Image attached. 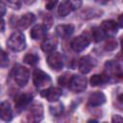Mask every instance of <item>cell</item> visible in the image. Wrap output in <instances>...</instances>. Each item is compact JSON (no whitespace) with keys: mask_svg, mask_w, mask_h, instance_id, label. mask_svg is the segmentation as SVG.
Listing matches in <instances>:
<instances>
[{"mask_svg":"<svg viewBox=\"0 0 123 123\" xmlns=\"http://www.w3.org/2000/svg\"><path fill=\"white\" fill-rule=\"evenodd\" d=\"M111 121H112V122H123V117L116 114V115H113V116H112Z\"/></svg>","mask_w":123,"mask_h":123,"instance_id":"cell-30","label":"cell"},{"mask_svg":"<svg viewBox=\"0 0 123 123\" xmlns=\"http://www.w3.org/2000/svg\"><path fill=\"white\" fill-rule=\"evenodd\" d=\"M2 2L12 10H19L21 7L20 0H2Z\"/></svg>","mask_w":123,"mask_h":123,"instance_id":"cell-23","label":"cell"},{"mask_svg":"<svg viewBox=\"0 0 123 123\" xmlns=\"http://www.w3.org/2000/svg\"><path fill=\"white\" fill-rule=\"evenodd\" d=\"M36 20V16L32 12H27L23 14L17 21H16V28L19 30H24L28 28L34 21Z\"/></svg>","mask_w":123,"mask_h":123,"instance_id":"cell-12","label":"cell"},{"mask_svg":"<svg viewBox=\"0 0 123 123\" xmlns=\"http://www.w3.org/2000/svg\"><path fill=\"white\" fill-rule=\"evenodd\" d=\"M121 46H122V49H123V37H121Z\"/></svg>","mask_w":123,"mask_h":123,"instance_id":"cell-36","label":"cell"},{"mask_svg":"<svg viewBox=\"0 0 123 123\" xmlns=\"http://www.w3.org/2000/svg\"><path fill=\"white\" fill-rule=\"evenodd\" d=\"M32 99H33V95L30 94V93L20 94L14 100V108H15V110L18 112H20L21 111H23L25 108H27L29 106V104L31 103Z\"/></svg>","mask_w":123,"mask_h":123,"instance_id":"cell-10","label":"cell"},{"mask_svg":"<svg viewBox=\"0 0 123 123\" xmlns=\"http://www.w3.org/2000/svg\"><path fill=\"white\" fill-rule=\"evenodd\" d=\"M4 26H5V21H4V19L2 20V32L4 31Z\"/></svg>","mask_w":123,"mask_h":123,"instance_id":"cell-35","label":"cell"},{"mask_svg":"<svg viewBox=\"0 0 123 123\" xmlns=\"http://www.w3.org/2000/svg\"><path fill=\"white\" fill-rule=\"evenodd\" d=\"M1 10H2V16H4V14H5V4L2 2L1 3Z\"/></svg>","mask_w":123,"mask_h":123,"instance_id":"cell-32","label":"cell"},{"mask_svg":"<svg viewBox=\"0 0 123 123\" xmlns=\"http://www.w3.org/2000/svg\"><path fill=\"white\" fill-rule=\"evenodd\" d=\"M96 2H98V3H101V4H105V3H107L109 0H95Z\"/></svg>","mask_w":123,"mask_h":123,"instance_id":"cell-34","label":"cell"},{"mask_svg":"<svg viewBox=\"0 0 123 123\" xmlns=\"http://www.w3.org/2000/svg\"><path fill=\"white\" fill-rule=\"evenodd\" d=\"M109 78L108 75H103V74H95L90 78V85L92 86H102L108 82Z\"/></svg>","mask_w":123,"mask_h":123,"instance_id":"cell-19","label":"cell"},{"mask_svg":"<svg viewBox=\"0 0 123 123\" xmlns=\"http://www.w3.org/2000/svg\"><path fill=\"white\" fill-rule=\"evenodd\" d=\"M59 0H46L45 2V8L46 10H52L58 3Z\"/></svg>","mask_w":123,"mask_h":123,"instance_id":"cell-28","label":"cell"},{"mask_svg":"<svg viewBox=\"0 0 123 123\" xmlns=\"http://www.w3.org/2000/svg\"><path fill=\"white\" fill-rule=\"evenodd\" d=\"M101 27L104 30L106 36H109V37L115 35L117 33V30H118V24H117V22H115L113 20L103 21L101 24Z\"/></svg>","mask_w":123,"mask_h":123,"instance_id":"cell-16","label":"cell"},{"mask_svg":"<svg viewBox=\"0 0 123 123\" xmlns=\"http://www.w3.org/2000/svg\"><path fill=\"white\" fill-rule=\"evenodd\" d=\"M117 24L118 26H120L121 28H123V12L118 16V20H117Z\"/></svg>","mask_w":123,"mask_h":123,"instance_id":"cell-31","label":"cell"},{"mask_svg":"<svg viewBox=\"0 0 123 123\" xmlns=\"http://www.w3.org/2000/svg\"><path fill=\"white\" fill-rule=\"evenodd\" d=\"M69 80H70V77L65 73V74H63L62 76H61L60 78H59V84L61 85V86H68V83H69Z\"/></svg>","mask_w":123,"mask_h":123,"instance_id":"cell-27","label":"cell"},{"mask_svg":"<svg viewBox=\"0 0 123 123\" xmlns=\"http://www.w3.org/2000/svg\"><path fill=\"white\" fill-rule=\"evenodd\" d=\"M23 2H24L25 4H27V5H31V4H33L34 2H36V0H23Z\"/></svg>","mask_w":123,"mask_h":123,"instance_id":"cell-33","label":"cell"},{"mask_svg":"<svg viewBox=\"0 0 123 123\" xmlns=\"http://www.w3.org/2000/svg\"><path fill=\"white\" fill-rule=\"evenodd\" d=\"M106 102V96L102 91H94L88 96V104L93 107L101 106Z\"/></svg>","mask_w":123,"mask_h":123,"instance_id":"cell-15","label":"cell"},{"mask_svg":"<svg viewBox=\"0 0 123 123\" xmlns=\"http://www.w3.org/2000/svg\"><path fill=\"white\" fill-rule=\"evenodd\" d=\"M33 83L36 87L39 88L40 90H44L50 87L52 81L50 76L44 71H42L41 69H36L33 73Z\"/></svg>","mask_w":123,"mask_h":123,"instance_id":"cell-2","label":"cell"},{"mask_svg":"<svg viewBox=\"0 0 123 123\" xmlns=\"http://www.w3.org/2000/svg\"><path fill=\"white\" fill-rule=\"evenodd\" d=\"M0 117L4 121H11L12 119V111L8 101H3L0 105Z\"/></svg>","mask_w":123,"mask_h":123,"instance_id":"cell-17","label":"cell"},{"mask_svg":"<svg viewBox=\"0 0 123 123\" xmlns=\"http://www.w3.org/2000/svg\"><path fill=\"white\" fill-rule=\"evenodd\" d=\"M96 63H97V62L93 57L86 55L80 59L78 67H79V70L81 73L87 74L96 66Z\"/></svg>","mask_w":123,"mask_h":123,"instance_id":"cell-7","label":"cell"},{"mask_svg":"<svg viewBox=\"0 0 123 123\" xmlns=\"http://www.w3.org/2000/svg\"><path fill=\"white\" fill-rule=\"evenodd\" d=\"M89 43H90V37H88L87 34L83 33L80 36L73 38L70 45H71V48L75 52H81V51L85 50L89 45Z\"/></svg>","mask_w":123,"mask_h":123,"instance_id":"cell-5","label":"cell"},{"mask_svg":"<svg viewBox=\"0 0 123 123\" xmlns=\"http://www.w3.org/2000/svg\"><path fill=\"white\" fill-rule=\"evenodd\" d=\"M116 46H117V42H116V40H115L114 38H112V37L109 38V39L107 40L106 44H105V48H106V50H108V51H112V50H114V49L116 48Z\"/></svg>","mask_w":123,"mask_h":123,"instance_id":"cell-25","label":"cell"},{"mask_svg":"<svg viewBox=\"0 0 123 123\" xmlns=\"http://www.w3.org/2000/svg\"><path fill=\"white\" fill-rule=\"evenodd\" d=\"M105 66H106L107 70H108L109 72H111H111H112V73H115V71H117V70L119 69L118 64H117L115 62H112V61L107 62L106 64H105Z\"/></svg>","mask_w":123,"mask_h":123,"instance_id":"cell-24","label":"cell"},{"mask_svg":"<svg viewBox=\"0 0 123 123\" xmlns=\"http://www.w3.org/2000/svg\"><path fill=\"white\" fill-rule=\"evenodd\" d=\"M58 40L55 37H45L41 43V50L45 53H52L56 50Z\"/></svg>","mask_w":123,"mask_h":123,"instance_id":"cell-18","label":"cell"},{"mask_svg":"<svg viewBox=\"0 0 123 123\" xmlns=\"http://www.w3.org/2000/svg\"><path fill=\"white\" fill-rule=\"evenodd\" d=\"M82 6V0H62L58 8L60 16H66Z\"/></svg>","mask_w":123,"mask_h":123,"instance_id":"cell-3","label":"cell"},{"mask_svg":"<svg viewBox=\"0 0 123 123\" xmlns=\"http://www.w3.org/2000/svg\"><path fill=\"white\" fill-rule=\"evenodd\" d=\"M8 47L13 52H21L26 47V39L21 32H14L7 41Z\"/></svg>","mask_w":123,"mask_h":123,"instance_id":"cell-1","label":"cell"},{"mask_svg":"<svg viewBox=\"0 0 123 123\" xmlns=\"http://www.w3.org/2000/svg\"><path fill=\"white\" fill-rule=\"evenodd\" d=\"M68 87L74 92H82L86 88V79L82 75H73L70 77Z\"/></svg>","mask_w":123,"mask_h":123,"instance_id":"cell-6","label":"cell"},{"mask_svg":"<svg viewBox=\"0 0 123 123\" xmlns=\"http://www.w3.org/2000/svg\"><path fill=\"white\" fill-rule=\"evenodd\" d=\"M107 36H106V34H105V32L101 26L92 28V38L94 39V41L99 42V41L103 40Z\"/></svg>","mask_w":123,"mask_h":123,"instance_id":"cell-20","label":"cell"},{"mask_svg":"<svg viewBox=\"0 0 123 123\" xmlns=\"http://www.w3.org/2000/svg\"><path fill=\"white\" fill-rule=\"evenodd\" d=\"M47 63L48 65L56 71H59L63 66V59L61 53L59 52H52L47 57Z\"/></svg>","mask_w":123,"mask_h":123,"instance_id":"cell-9","label":"cell"},{"mask_svg":"<svg viewBox=\"0 0 123 123\" xmlns=\"http://www.w3.org/2000/svg\"><path fill=\"white\" fill-rule=\"evenodd\" d=\"M30 78V72L29 70L22 66V65H16L13 69V79L14 82L19 86H25L29 81Z\"/></svg>","mask_w":123,"mask_h":123,"instance_id":"cell-4","label":"cell"},{"mask_svg":"<svg viewBox=\"0 0 123 123\" xmlns=\"http://www.w3.org/2000/svg\"><path fill=\"white\" fill-rule=\"evenodd\" d=\"M117 103H118V105L120 107V110L123 111V93L120 94V95H118V97H117Z\"/></svg>","mask_w":123,"mask_h":123,"instance_id":"cell-29","label":"cell"},{"mask_svg":"<svg viewBox=\"0 0 123 123\" xmlns=\"http://www.w3.org/2000/svg\"><path fill=\"white\" fill-rule=\"evenodd\" d=\"M47 30L48 28L45 25L39 24V25H36L35 27H33V29L30 32V36L33 39L35 40H38L41 38H45L46 35H47Z\"/></svg>","mask_w":123,"mask_h":123,"instance_id":"cell-13","label":"cell"},{"mask_svg":"<svg viewBox=\"0 0 123 123\" xmlns=\"http://www.w3.org/2000/svg\"><path fill=\"white\" fill-rule=\"evenodd\" d=\"M49 111H50L51 114H53L54 116H60L63 111V105L57 101V102H55L54 105L50 106Z\"/></svg>","mask_w":123,"mask_h":123,"instance_id":"cell-21","label":"cell"},{"mask_svg":"<svg viewBox=\"0 0 123 123\" xmlns=\"http://www.w3.org/2000/svg\"><path fill=\"white\" fill-rule=\"evenodd\" d=\"M74 26L72 24H62L56 27V34L62 38H67L74 33Z\"/></svg>","mask_w":123,"mask_h":123,"instance_id":"cell-14","label":"cell"},{"mask_svg":"<svg viewBox=\"0 0 123 123\" xmlns=\"http://www.w3.org/2000/svg\"><path fill=\"white\" fill-rule=\"evenodd\" d=\"M9 64V57L8 54L2 50V54H1V67H6Z\"/></svg>","mask_w":123,"mask_h":123,"instance_id":"cell-26","label":"cell"},{"mask_svg":"<svg viewBox=\"0 0 123 123\" xmlns=\"http://www.w3.org/2000/svg\"><path fill=\"white\" fill-rule=\"evenodd\" d=\"M41 95L44 96L49 102H57L62 94V91L59 87H48L47 89L41 90Z\"/></svg>","mask_w":123,"mask_h":123,"instance_id":"cell-11","label":"cell"},{"mask_svg":"<svg viewBox=\"0 0 123 123\" xmlns=\"http://www.w3.org/2000/svg\"><path fill=\"white\" fill-rule=\"evenodd\" d=\"M24 62L29 64V65H36L38 62V57L36 54H32V53H28L27 55H25L24 59H23Z\"/></svg>","mask_w":123,"mask_h":123,"instance_id":"cell-22","label":"cell"},{"mask_svg":"<svg viewBox=\"0 0 123 123\" xmlns=\"http://www.w3.org/2000/svg\"><path fill=\"white\" fill-rule=\"evenodd\" d=\"M43 118V108L41 104H33L28 111L27 119L29 122H38Z\"/></svg>","mask_w":123,"mask_h":123,"instance_id":"cell-8","label":"cell"}]
</instances>
